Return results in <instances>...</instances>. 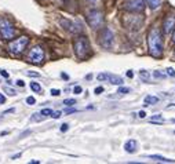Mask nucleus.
<instances>
[{"label":"nucleus","mask_w":175,"mask_h":164,"mask_svg":"<svg viewBox=\"0 0 175 164\" xmlns=\"http://www.w3.org/2000/svg\"><path fill=\"white\" fill-rule=\"evenodd\" d=\"M130 93V88H127V87H120L119 88V94H127Z\"/></svg>","instance_id":"obj_25"},{"label":"nucleus","mask_w":175,"mask_h":164,"mask_svg":"<svg viewBox=\"0 0 175 164\" xmlns=\"http://www.w3.org/2000/svg\"><path fill=\"white\" fill-rule=\"evenodd\" d=\"M4 102H6V97L3 94H0V105H3Z\"/></svg>","instance_id":"obj_35"},{"label":"nucleus","mask_w":175,"mask_h":164,"mask_svg":"<svg viewBox=\"0 0 175 164\" xmlns=\"http://www.w3.org/2000/svg\"><path fill=\"white\" fill-rule=\"evenodd\" d=\"M167 73L170 75V76H175V70L172 69V68H168V69H167Z\"/></svg>","instance_id":"obj_32"},{"label":"nucleus","mask_w":175,"mask_h":164,"mask_svg":"<svg viewBox=\"0 0 175 164\" xmlns=\"http://www.w3.org/2000/svg\"><path fill=\"white\" fill-rule=\"evenodd\" d=\"M26 103H28V105H35V103H36V99H35L33 97H28V98H26Z\"/></svg>","instance_id":"obj_23"},{"label":"nucleus","mask_w":175,"mask_h":164,"mask_svg":"<svg viewBox=\"0 0 175 164\" xmlns=\"http://www.w3.org/2000/svg\"><path fill=\"white\" fill-rule=\"evenodd\" d=\"M136 146H138V143H136V141H134V139H130L124 143V149H126L127 153H135Z\"/></svg>","instance_id":"obj_10"},{"label":"nucleus","mask_w":175,"mask_h":164,"mask_svg":"<svg viewBox=\"0 0 175 164\" xmlns=\"http://www.w3.org/2000/svg\"><path fill=\"white\" fill-rule=\"evenodd\" d=\"M88 23L92 29H98L104 23V14L98 10H94L88 14Z\"/></svg>","instance_id":"obj_6"},{"label":"nucleus","mask_w":175,"mask_h":164,"mask_svg":"<svg viewBox=\"0 0 175 164\" xmlns=\"http://www.w3.org/2000/svg\"><path fill=\"white\" fill-rule=\"evenodd\" d=\"M150 121L152 123H163V121H164V119L160 116V115H156V116H153L150 119Z\"/></svg>","instance_id":"obj_16"},{"label":"nucleus","mask_w":175,"mask_h":164,"mask_svg":"<svg viewBox=\"0 0 175 164\" xmlns=\"http://www.w3.org/2000/svg\"><path fill=\"white\" fill-rule=\"evenodd\" d=\"M4 91H6V93L8 94V95H11V97H14V95H15V90H13V88H11V87H8V86H6L4 87Z\"/></svg>","instance_id":"obj_17"},{"label":"nucleus","mask_w":175,"mask_h":164,"mask_svg":"<svg viewBox=\"0 0 175 164\" xmlns=\"http://www.w3.org/2000/svg\"><path fill=\"white\" fill-rule=\"evenodd\" d=\"M31 88H32L35 93H40L41 91V87H40L39 83H36V81H31Z\"/></svg>","instance_id":"obj_15"},{"label":"nucleus","mask_w":175,"mask_h":164,"mask_svg":"<svg viewBox=\"0 0 175 164\" xmlns=\"http://www.w3.org/2000/svg\"><path fill=\"white\" fill-rule=\"evenodd\" d=\"M113 39H114L113 32L110 29H108V28H105L102 33H101V36H99V43H101V46L104 48H110L113 46Z\"/></svg>","instance_id":"obj_7"},{"label":"nucleus","mask_w":175,"mask_h":164,"mask_svg":"<svg viewBox=\"0 0 175 164\" xmlns=\"http://www.w3.org/2000/svg\"><path fill=\"white\" fill-rule=\"evenodd\" d=\"M28 43H29V37L28 36H21V37H18L15 40H11L8 43V50H10L11 54L18 55L25 50V47L28 46Z\"/></svg>","instance_id":"obj_3"},{"label":"nucleus","mask_w":175,"mask_h":164,"mask_svg":"<svg viewBox=\"0 0 175 164\" xmlns=\"http://www.w3.org/2000/svg\"><path fill=\"white\" fill-rule=\"evenodd\" d=\"M0 75H1L3 77H6V79L10 77V73H8V72H6L4 69H0Z\"/></svg>","instance_id":"obj_27"},{"label":"nucleus","mask_w":175,"mask_h":164,"mask_svg":"<svg viewBox=\"0 0 175 164\" xmlns=\"http://www.w3.org/2000/svg\"><path fill=\"white\" fill-rule=\"evenodd\" d=\"M96 79L99 80V81H104V80H108V73H101V75H98Z\"/></svg>","instance_id":"obj_20"},{"label":"nucleus","mask_w":175,"mask_h":164,"mask_svg":"<svg viewBox=\"0 0 175 164\" xmlns=\"http://www.w3.org/2000/svg\"><path fill=\"white\" fill-rule=\"evenodd\" d=\"M18 157H21V153H18V155H15V156L13 157V159H18Z\"/></svg>","instance_id":"obj_40"},{"label":"nucleus","mask_w":175,"mask_h":164,"mask_svg":"<svg viewBox=\"0 0 175 164\" xmlns=\"http://www.w3.org/2000/svg\"><path fill=\"white\" fill-rule=\"evenodd\" d=\"M157 102H159V98H157V97L148 95V97L145 98V106H146V105H154V103H157Z\"/></svg>","instance_id":"obj_13"},{"label":"nucleus","mask_w":175,"mask_h":164,"mask_svg":"<svg viewBox=\"0 0 175 164\" xmlns=\"http://www.w3.org/2000/svg\"><path fill=\"white\" fill-rule=\"evenodd\" d=\"M73 48H75V53H76L79 59H86L88 55H90V50H91L88 39L86 36H79L77 39L75 40Z\"/></svg>","instance_id":"obj_2"},{"label":"nucleus","mask_w":175,"mask_h":164,"mask_svg":"<svg viewBox=\"0 0 175 164\" xmlns=\"http://www.w3.org/2000/svg\"><path fill=\"white\" fill-rule=\"evenodd\" d=\"M146 3L152 10H156V8L160 7V0H146Z\"/></svg>","instance_id":"obj_14"},{"label":"nucleus","mask_w":175,"mask_h":164,"mask_svg":"<svg viewBox=\"0 0 175 164\" xmlns=\"http://www.w3.org/2000/svg\"><path fill=\"white\" fill-rule=\"evenodd\" d=\"M40 113H41V115H43L44 117H46V116H51L53 110H51V109H48V108H47V109H43L41 112H40Z\"/></svg>","instance_id":"obj_21"},{"label":"nucleus","mask_w":175,"mask_h":164,"mask_svg":"<svg viewBox=\"0 0 175 164\" xmlns=\"http://www.w3.org/2000/svg\"><path fill=\"white\" fill-rule=\"evenodd\" d=\"M148 47L149 53L154 58H160L163 55V39H161V32L159 28L153 26L148 33Z\"/></svg>","instance_id":"obj_1"},{"label":"nucleus","mask_w":175,"mask_h":164,"mask_svg":"<svg viewBox=\"0 0 175 164\" xmlns=\"http://www.w3.org/2000/svg\"><path fill=\"white\" fill-rule=\"evenodd\" d=\"M64 105H66V106L76 105V99H65V101H64Z\"/></svg>","instance_id":"obj_19"},{"label":"nucleus","mask_w":175,"mask_h":164,"mask_svg":"<svg viewBox=\"0 0 175 164\" xmlns=\"http://www.w3.org/2000/svg\"><path fill=\"white\" fill-rule=\"evenodd\" d=\"M172 121H174V123H175V119H174V120H172Z\"/></svg>","instance_id":"obj_44"},{"label":"nucleus","mask_w":175,"mask_h":164,"mask_svg":"<svg viewBox=\"0 0 175 164\" xmlns=\"http://www.w3.org/2000/svg\"><path fill=\"white\" fill-rule=\"evenodd\" d=\"M28 58H29V62L35 63V65H40V63L44 61V50L40 46H35L29 51Z\"/></svg>","instance_id":"obj_5"},{"label":"nucleus","mask_w":175,"mask_h":164,"mask_svg":"<svg viewBox=\"0 0 175 164\" xmlns=\"http://www.w3.org/2000/svg\"><path fill=\"white\" fill-rule=\"evenodd\" d=\"M172 41L175 43V28H174V35H172Z\"/></svg>","instance_id":"obj_42"},{"label":"nucleus","mask_w":175,"mask_h":164,"mask_svg":"<svg viewBox=\"0 0 175 164\" xmlns=\"http://www.w3.org/2000/svg\"><path fill=\"white\" fill-rule=\"evenodd\" d=\"M73 112H76V110L75 109H68L66 110V113H73Z\"/></svg>","instance_id":"obj_39"},{"label":"nucleus","mask_w":175,"mask_h":164,"mask_svg":"<svg viewBox=\"0 0 175 164\" xmlns=\"http://www.w3.org/2000/svg\"><path fill=\"white\" fill-rule=\"evenodd\" d=\"M61 115H62V113H61L59 110H58V112H53V113H51V117H53V119H59Z\"/></svg>","instance_id":"obj_26"},{"label":"nucleus","mask_w":175,"mask_h":164,"mask_svg":"<svg viewBox=\"0 0 175 164\" xmlns=\"http://www.w3.org/2000/svg\"><path fill=\"white\" fill-rule=\"evenodd\" d=\"M149 159H153L156 161H161V163H175V160H172V159H166V157L159 156V155H150Z\"/></svg>","instance_id":"obj_12"},{"label":"nucleus","mask_w":175,"mask_h":164,"mask_svg":"<svg viewBox=\"0 0 175 164\" xmlns=\"http://www.w3.org/2000/svg\"><path fill=\"white\" fill-rule=\"evenodd\" d=\"M26 75L29 77H39L40 76V73H37V72H26Z\"/></svg>","instance_id":"obj_24"},{"label":"nucleus","mask_w":175,"mask_h":164,"mask_svg":"<svg viewBox=\"0 0 175 164\" xmlns=\"http://www.w3.org/2000/svg\"><path fill=\"white\" fill-rule=\"evenodd\" d=\"M108 80L110 81L112 84H114V86H120V84H123V79L117 76V75H108Z\"/></svg>","instance_id":"obj_11"},{"label":"nucleus","mask_w":175,"mask_h":164,"mask_svg":"<svg viewBox=\"0 0 175 164\" xmlns=\"http://www.w3.org/2000/svg\"><path fill=\"white\" fill-rule=\"evenodd\" d=\"M124 8L132 13H141L145 8V3L143 0H127L124 3Z\"/></svg>","instance_id":"obj_8"},{"label":"nucleus","mask_w":175,"mask_h":164,"mask_svg":"<svg viewBox=\"0 0 175 164\" xmlns=\"http://www.w3.org/2000/svg\"><path fill=\"white\" fill-rule=\"evenodd\" d=\"M44 119V116L41 115V113H35L32 117V120H35V121H40V120H43Z\"/></svg>","instance_id":"obj_18"},{"label":"nucleus","mask_w":175,"mask_h":164,"mask_svg":"<svg viewBox=\"0 0 175 164\" xmlns=\"http://www.w3.org/2000/svg\"><path fill=\"white\" fill-rule=\"evenodd\" d=\"M31 163H32V164H39V161H37V160H32Z\"/></svg>","instance_id":"obj_41"},{"label":"nucleus","mask_w":175,"mask_h":164,"mask_svg":"<svg viewBox=\"0 0 175 164\" xmlns=\"http://www.w3.org/2000/svg\"><path fill=\"white\" fill-rule=\"evenodd\" d=\"M59 94H61V91H59V90H55V88H53V90H51V95H54V97L59 95Z\"/></svg>","instance_id":"obj_31"},{"label":"nucleus","mask_w":175,"mask_h":164,"mask_svg":"<svg viewBox=\"0 0 175 164\" xmlns=\"http://www.w3.org/2000/svg\"><path fill=\"white\" fill-rule=\"evenodd\" d=\"M68 128H69V124H66V123L61 125V131H62V133H65V131H68Z\"/></svg>","instance_id":"obj_30"},{"label":"nucleus","mask_w":175,"mask_h":164,"mask_svg":"<svg viewBox=\"0 0 175 164\" xmlns=\"http://www.w3.org/2000/svg\"><path fill=\"white\" fill-rule=\"evenodd\" d=\"M141 77H142L143 80H148V79H149V73H146L145 70H141Z\"/></svg>","instance_id":"obj_28"},{"label":"nucleus","mask_w":175,"mask_h":164,"mask_svg":"<svg viewBox=\"0 0 175 164\" xmlns=\"http://www.w3.org/2000/svg\"><path fill=\"white\" fill-rule=\"evenodd\" d=\"M175 28V15H167L164 22H163V32L164 33H171Z\"/></svg>","instance_id":"obj_9"},{"label":"nucleus","mask_w":175,"mask_h":164,"mask_svg":"<svg viewBox=\"0 0 175 164\" xmlns=\"http://www.w3.org/2000/svg\"><path fill=\"white\" fill-rule=\"evenodd\" d=\"M132 76H134V73H132V70H128V72H127V77H130V79H131V77H132Z\"/></svg>","instance_id":"obj_36"},{"label":"nucleus","mask_w":175,"mask_h":164,"mask_svg":"<svg viewBox=\"0 0 175 164\" xmlns=\"http://www.w3.org/2000/svg\"><path fill=\"white\" fill-rule=\"evenodd\" d=\"M88 1H96V0H88Z\"/></svg>","instance_id":"obj_43"},{"label":"nucleus","mask_w":175,"mask_h":164,"mask_svg":"<svg viewBox=\"0 0 175 164\" xmlns=\"http://www.w3.org/2000/svg\"><path fill=\"white\" fill-rule=\"evenodd\" d=\"M61 76H62V77H64L65 80H68V79H69V76H68V75H65V73H62V75H61Z\"/></svg>","instance_id":"obj_38"},{"label":"nucleus","mask_w":175,"mask_h":164,"mask_svg":"<svg viewBox=\"0 0 175 164\" xmlns=\"http://www.w3.org/2000/svg\"><path fill=\"white\" fill-rule=\"evenodd\" d=\"M15 84H17V86H19V87H24V86H25L24 80H17V81H15Z\"/></svg>","instance_id":"obj_33"},{"label":"nucleus","mask_w":175,"mask_h":164,"mask_svg":"<svg viewBox=\"0 0 175 164\" xmlns=\"http://www.w3.org/2000/svg\"><path fill=\"white\" fill-rule=\"evenodd\" d=\"M104 93V87H96L95 88V94H101Z\"/></svg>","instance_id":"obj_34"},{"label":"nucleus","mask_w":175,"mask_h":164,"mask_svg":"<svg viewBox=\"0 0 175 164\" xmlns=\"http://www.w3.org/2000/svg\"><path fill=\"white\" fill-rule=\"evenodd\" d=\"M81 91H83V88H81L80 86H76L75 88H73V93L75 94H81Z\"/></svg>","instance_id":"obj_29"},{"label":"nucleus","mask_w":175,"mask_h":164,"mask_svg":"<svg viewBox=\"0 0 175 164\" xmlns=\"http://www.w3.org/2000/svg\"><path fill=\"white\" fill-rule=\"evenodd\" d=\"M139 117H141V119H143V117H146V113H145L143 110H141V112H139Z\"/></svg>","instance_id":"obj_37"},{"label":"nucleus","mask_w":175,"mask_h":164,"mask_svg":"<svg viewBox=\"0 0 175 164\" xmlns=\"http://www.w3.org/2000/svg\"><path fill=\"white\" fill-rule=\"evenodd\" d=\"M153 76H154V77H156V79H164V77H166V75H163V73H160L159 70H156V72L153 73Z\"/></svg>","instance_id":"obj_22"},{"label":"nucleus","mask_w":175,"mask_h":164,"mask_svg":"<svg viewBox=\"0 0 175 164\" xmlns=\"http://www.w3.org/2000/svg\"><path fill=\"white\" fill-rule=\"evenodd\" d=\"M0 33H1V37L4 40H11L15 35V29H14L13 23L4 17L0 18Z\"/></svg>","instance_id":"obj_4"}]
</instances>
